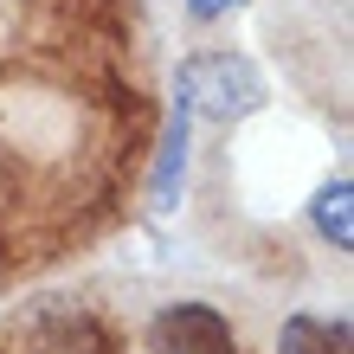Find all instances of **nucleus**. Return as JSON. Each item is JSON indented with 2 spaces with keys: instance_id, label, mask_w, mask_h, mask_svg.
Returning a JSON list of instances; mask_svg holds the SVG:
<instances>
[{
  "instance_id": "nucleus-1",
  "label": "nucleus",
  "mask_w": 354,
  "mask_h": 354,
  "mask_svg": "<svg viewBox=\"0 0 354 354\" xmlns=\"http://www.w3.org/2000/svg\"><path fill=\"white\" fill-rule=\"evenodd\" d=\"M194 116H213V122H239L264 103V77L252 58L239 52H200L180 65V91H174Z\"/></svg>"
},
{
  "instance_id": "nucleus-2",
  "label": "nucleus",
  "mask_w": 354,
  "mask_h": 354,
  "mask_svg": "<svg viewBox=\"0 0 354 354\" xmlns=\"http://www.w3.org/2000/svg\"><path fill=\"white\" fill-rule=\"evenodd\" d=\"M149 348L155 354H239V328L213 303H168L149 322Z\"/></svg>"
},
{
  "instance_id": "nucleus-3",
  "label": "nucleus",
  "mask_w": 354,
  "mask_h": 354,
  "mask_svg": "<svg viewBox=\"0 0 354 354\" xmlns=\"http://www.w3.org/2000/svg\"><path fill=\"white\" fill-rule=\"evenodd\" d=\"M348 348H354L348 316H309V309H297L277 328V354H348Z\"/></svg>"
},
{
  "instance_id": "nucleus-4",
  "label": "nucleus",
  "mask_w": 354,
  "mask_h": 354,
  "mask_svg": "<svg viewBox=\"0 0 354 354\" xmlns=\"http://www.w3.org/2000/svg\"><path fill=\"white\" fill-rule=\"evenodd\" d=\"M187 129H194V110L174 97L168 142H161V161H155V206H174V194H180V174H187Z\"/></svg>"
},
{
  "instance_id": "nucleus-5",
  "label": "nucleus",
  "mask_w": 354,
  "mask_h": 354,
  "mask_svg": "<svg viewBox=\"0 0 354 354\" xmlns=\"http://www.w3.org/2000/svg\"><path fill=\"white\" fill-rule=\"evenodd\" d=\"M348 200H354V180H348V174H335V180L316 194V206H309L316 232L335 245V252H348V245H354V206H348Z\"/></svg>"
},
{
  "instance_id": "nucleus-6",
  "label": "nucleus",
  "mask_w": 354,
  "mask_h": 354,
  "mask_svg": "<svg viewBox=\"0 0 354 354\" xmlns=\"http://www.w3.org/2000/svg\"><path fill=\"white\" fill-rule=\"evenodd\" d=\"M232 7H245V0H187L194 19H219V13H232Z\"/></svg>"
}]
</instances>
